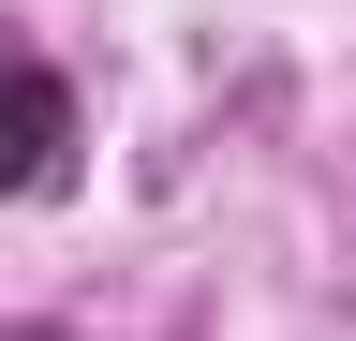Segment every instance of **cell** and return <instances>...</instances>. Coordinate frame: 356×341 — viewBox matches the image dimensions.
I'll return each instance as SVG.
<instances>
[{
  "label": "cell",
  "instance_id": "obj_1",
  "mask_svg": "<svg viewBox=\"0 0 356 341\" xmlns=\"http://www.w3.org/2000/svg\"><path fill=\"white\" fill-rule=\"evenodd\" d=\"M60 178H74V74L30 60V45H0V208L60 193Z\"/></svg>",
  "mask_w": 356,
  "mask_h": 341
}]
</instances>
